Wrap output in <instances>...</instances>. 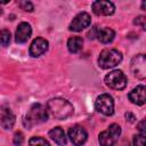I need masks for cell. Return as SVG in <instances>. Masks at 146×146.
<instances>
[{
	"label": "cell",
	"mask_w": 146,
	"mask_h": 146,
	"mask_svg": "<svg viewBox=\"0 0 146 146\" xmlns=\"http://www.w3.org/2000/svg\"><path fill=\"white\" fill-rule=\"evenodd\" d=\"M97 30H98V29H97V26H94V27H92V30L88 33V35H89V38H90V39H95V38H96Z\"/></svg>",
	"instance_id": "26"
},
{
	"label": "cell",
	"mask_w": 146,
	"mask_h": 146,
	"mask_svg": "<svg viewBox=\"0 0 146 146\" xmlns=\"http://www.w3.org/2000/svg\"><path fill=\"white\" fill-rule=\"evenodd\" d=\"M133 146H145V135H136L133 136Z\"/></svg>",
	"instance_id": "22"
},
{
	"label": "cell",
	"mask_w": 146,
	"mask_h": 146,
	"mask_svg": "<svg viewBox=\"0 0 146 146\" xmlns=\"http://www.w3.org/2000/svg\"><path fill=\"white\" fill-rule=\"evenodd\" d=\"M96 36L102 43H110L113 41V39L115 36V32L110 27H102V29L97 30Z\"/></svg>",
	"instance_id": "16"
},
{
	"label": "cell",
	"mask_w": 146,
	"mask_h": 146,
	"mask_svg": "<svg viewBox=\"0 0 146 146\" xmlns=\"http://www.w3.org/2000/svg\"><path fill=\"white\" fill-rule=\"evenodd\" d=\"M48 49V41L43 38H35L30 46V55L32 57H39Z\"/></svg>",
	"instance_id": "12"
},
{
	"label": "cell",
	"mask_w": 146,
	"mask_h": 146,
	"mask_svg": "<svg viewBox=\"0 0 146 146\" xmlns=\"http://www.w3.org/2000/svg\"><path fill=\"white\" fill-rule=\"evenodd\" d=\"M13 141L16 146H21L23 143H24V135L21 132V131H16L15 135H14V138H13Z\"/></svg>",
	"instance_id": "21"
},
{
	"label": "cell",
	"mask_w": 146,
	"mask_h": 146,
	"mask_svg": "<svg viewBox=\"0 0 146 146\" xmlns=\"http://www.w3.org/2000/svg\"><path fill=\"white\" fill-rule=\"evenodd\" d=\"M95 108L97 112H99L104 115H107V116L112 115L114 113L113 98L107 94H103V95L98 96L95 102Z\"/></svg>",
	"instance_id": "6"
},
{
	"label": "cell",
	"mask_w": 146,
	"mask_h": 146,
	"mask_svg": "<svg viewBox=\"0 0 146 146\" xmlns=\"http://www.w3.org/2000/svg\"><path fill=\"white\" fill-rule=\"evenodd\" d=\"M125 120H127L128 122L132 123V122H135V121H136V116H135L131 112H127V113H125Z\"/></svg>",
	"instance_id": "25"
},
{
	"label": "cell",
	"mask_w": 146,
	"mask_h": 146,
	"mask_svg": "<svg viewBox=\"0 0 146 146\" xmlns=\"http://www.w3.org/2000/svg\"><path fill=\"white\" fill-rule=\"evenodd\" d=\"M122 60V54L117 49H104L98 57V65L100 68L107 70L115 67Z\"/></svg>",
	"instance_id": "3"
},
{
	"label": "cell",
	"mask_w": 146,
	"mask_h": 146,
	"mask_svg": "<svg viewBox=\"0 0 146 146\" xmlns=\"http://www.w3.org/2000/svg\"><path fill=\"white\" fill-rule=\"evenodd\" d=\"M49 137H50L57 145H60V146H64V145H66V143H67L65 132H64V130H63L60 127L52 128V129L49 131Z\"/></svg>",
	"instance_id": "15"
},
{
	"label": "cell",
	"mask_w": 146,
	"mask_h": 146,
	"mask_svg": "<svg viewBox=\"0 0 146 146\" xmlns=\"http://www.w3.org/2000/svg\"><path fill=\"white\" fill-rule=\"evenodd\" d=\"M132 74L140 80H144L146 78V57L144 54H139L135 56L131 59V65H130Z\"/></svg>",
	"instance_id": "7"
},
{
	"label": "cell",
	"mask_w": 146,
	"mask_h": 146,
	"mask_svg": "<svg viewBox=\"0 0 146 146\" xmlns=\"http://www.w3.org/2000/svg\"><path fill=\"white\" fill-rule=\"evenodd\" d=\"M141 8H143V9L145 8V2H143V3H141Z\"/></svg>",
	"instance_id": "28"
},
{
	"label": "cell",
	"mask_w": 146,
	"mask_h": 146,
	"mask_svg": "<svg viewBox=\"0 0 146 146\" xmlns=\"http://www.w3.org/2000/svg\"><path fill=\"white\" fill-rule=\"evenodd\" d=\"M68 137L74 146H82L88 137L87 131L81 125H73L68 129Z\"/></svg>",
	"instance_id": "10"
},
{
	"label": "cell",
	"mask_w": 146,
	"mask_h": 146,
	"mask_svg": "<svg viewBox=\"0 0 146 146\" xmlns=\"http://www.w3.org/2000/svg\"><path fill=\"white\" fill-rule=\"evenodd\" d=\"M129 99L131 103L136 104V105H144L146 102V96H145V87L143 84L137 86L135 89H132L129 95H128Z\"/></svg>",
	"instance_id": "13"
},
{
	"label": "cell",
	"mask_w": 146,
	"mask_h": 146,
	"mask_svg": "<svg viewBox=\"0 0 146 146\" xmlns=\"http://www.w3.org/2000/svg\"><path fill=\"white\" fill-rule=\"evenodd\" d=\"M82 46H83V40L81 36H71L67 40V48L72 54L79 52L82 49Z\"/></svg>",
	"instance_id": "17"
},
{
	"label": "cell",
	"mask_w": 146,
	"mask_h": 146,
	"mask_svg": "<svg viewBox=\"0 0 146 146\" xmlns=\"http://www.w3.org/2000/svg\"><path fill=\"white\" fill-rule=\"evenodd\" d=\"M120 135H121V127L116 123H113L106 130L99 133L98 141L100 146H114Z\"/></svg>",
	"instance_id": "4"
},
{
	"label": "cell",
	"mask_w": 146,
	"mask_h": 146,
	"mask_svg": "<svg viewBox=\"0 0 146 146\" xmlns=\"http://www.w3.org/2000/svg\"><path fill=\"white\" fill-rule=\"evenodd\" d=\"M0 124L3 129H11L15 124V115L9 107H2L0 113Z\"/></svg>",
	"instance_id": "14"
},
{
	"label": "cell",
	"mask_w": 146,
	"mask_h": 146,
	"mask_svg": "<svg viewBox=\"0 0 146 146\" xmlns=\"http://www.w3.org/2000/svg\"><path fill=\"white\" fill-rule=\"evenodd\" d=\"M2 15V9H1V7H0V16Z\"/></svg>",
	"instance_id": "29"
},
{
	"label": "cell",
	"mask_w": 146,
	"mask_h": 146,
	"mask_svg": "<svg viewBox=\"0 0 146 146\" xmlns=\"http://www.w3.org/2000/svg\"><path fill=\"white\" fill-rule=\"evenodd\" d=\"M9 1L8 0H6V1H0V3H2V5H6V3H8Z\"/></svg>",
	"instance_id": "27"
},
{
	"label": "cell",
	"mask_w": 146,
	"mask_h": 146,
	"mask_svg": "<svg viewBox=\"0 0 146 146\" xmlns=\"http://www.w3.org/2000/svg\"><path fill=\"white\" fill-rule=\"evenodd\" d=\"M18 6L21 7V9L25 10V11H33L34 6L31 1H18Z\"/></svg>",
	"instance_id": "20"
},
{
	"label": "cell",
	"mask_w": 146,
	"mask_h": 146,
	"mask_svg": "<svg viewBox=\"0 0 146 146\" xmlns=\"http://www.w3.org/2000/svg\"><path fill=\"white\" fill-rule=\"evenodd\" d=\"M48 119V111L47 107H44L41 104H33L25 115L24 119V124L27 128H32L35 124L43 123Z\"/></svg>",
	"instance_id": "2"
},
{
	"label": "cell",
	"mask_w": 146,
	"mask_h": 146,
	"mask_svg": "<svg viewBox=\"0 0 146 146\" xmlns=\"http://www.w3.org/2000/svg\"><path fill=\"white\" fill-rule=\"evenodd\" d=\"M90 23H91V17H90V15H89L88 13L82 11V13L78 14V15L73 18V21L71 22V24H70V26H68V30H70V31H73V32H80V31H82L83 29L88 27V26L90 25Z\"/></svg>",
	"instance_id": "8"
},
{
	"label": "cell",
	"mask_w": 146,
	"mask_h": 146,
	"mask_svg": "<svg viewBox=\"0 0 146 146\" xmlns=\"http://www.w3.org/2000/svg\"><path fill=\"white\" fill-rule=\"evenodd\" d=\"M92 11L98 15V16H110L114 14L115 11V6L111 1H105V0H98L94 1L91 5Z\"/></svg>",
	"instance_id": "9"
},
{
	"label": "cell",
	"mask_w": 146,
	"mask_h": 146,
	"mask_svg": "<svg viewBox=\"0 0 146 146\" xmlns=\"http://www.w3.org/2000/svg\"><path fill=\"white\" fill-rule=\"evenodd\" d=\"M10 42V32L8 30H1L0 31V44L3 47H7Z\"/></svg>",
	"instance_id": "19"
},
{
	"label": "cell",
	"mask_w": 146,
	"mask_h": 146,
	"mask_svg": "<svg viewBox=\"0 0 146 146\" xmlns=\"http://www.w3.org/2000/svg\"><path fill=\"white\" fill-rule=\"evenodd\" d=\"M32 34L31 25L26 22H22L18 24L16 32H15V41L17 43H24L26 42Z\"/></svg>",
	"instance_id": "11"
},
{
	"label": "cell",
	"mask_w": 146,
	"mask_h": 146,
	"mask_svg": "<svg viewBox=\"0 0 146 146\" xmlns=\"http://www.w3.org/2000/svg\"><path fill=\"white\" fill-rule=\"evenodd\" d=\"M29 145L30 146H50L49 145V143L44 139V138H42V137H32L31 139H30V141H29Z\"/></svg>",
	"instance_id": "18"
},
{
	"label": "cell",
	"mask_w": 146,
	"mask_h": 146,
	"mask_svg": "<svg viewBox=\"0 0 146 146\" xmlns=\"http://www.w3.org/2000/svg\"><path fill=\"white\" fill-rule=\"evenodd\" d=\"M145 22H146V17H145V16H138V17H136L135 21H133V23H135L136 25H140L143 30L146 29V24H145Z\"/></svg>",
	"instance_id": "23"
},
{
	"label": "cell",
	"mask_w": 146,
	"mask_h": 146,
	"mask_svg": "<svg viewBox=\"0 0 146 146\" xmlns=\"http://www.w3.org/2000/svg\"><path fill=\"white\" fill-rule=\"evenodd\" d=\"M105 84L114 90H122L127 86V78L121 70H114L105 76Z\"/></svg>",
	"instance_id": "5"
},
{
	"label": "cell",
	"mask_w": 146,
	"mask_h": 146,
	"mask_svg": "<svg viewBox=\"0 0 146 146\" xmlns=\"http://www.w3.org/2000/svg\"><path fill=\"white\" fill-rule=\"evenodd\" d=\"M145 120H141L138 124H137V129L139 130V132L141 133V135H145L146 133V130H145Z\"/></svg>",
	"instance_id": "24"
},
{
	"label": "cell",
	"mask_w": 146,
	"mask_h": 146,
	"mask_svg": "<svg viewBox=\"0 0 146 146\" xmlns=\"http://www.w3.org/2000/svg\"><path fill=\"white\" fill-rule=\"evenodd\" d=\"M47 111L57 120H65L70 117L73 112V105L64 98H51L47 103Z\"/></svg>",
	"instance_id": "1"
}]
</instances>
